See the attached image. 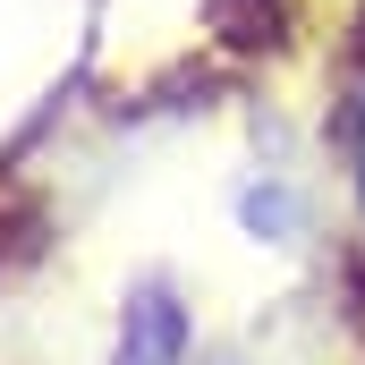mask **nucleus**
Segmentation results:
<instances>
[{
    "label": "nucleus",
    "instance_id": "1",
    "mask_svg": "<svg viewBox=\"0 0 365 365\" xmlns=\"http://www.w3.org/2000/svg\"><path fill=\"white\" fill-rule=\"evenodd\" d=\"M357 195H365V110H357Z\"/></svg>",
    "mask_w": 365,
    "mask_h": 365
}]
</instances>
